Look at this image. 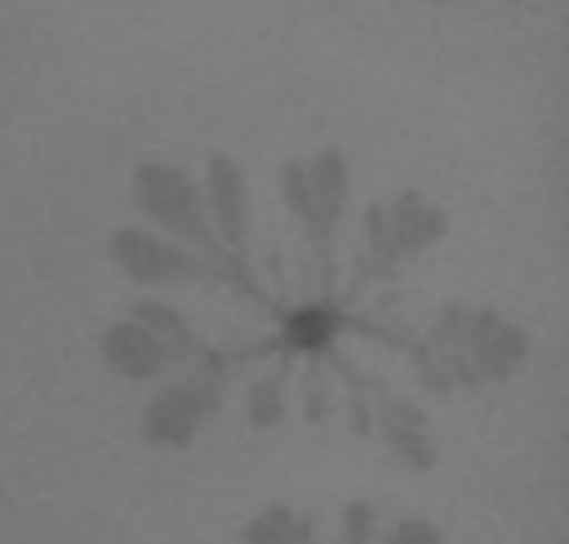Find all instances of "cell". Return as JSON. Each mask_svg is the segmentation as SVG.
<instances>
[{"mask_svg":"<svg viewBox=\"0 0 569 544\" xmlns=\"http://www.w3.org/2000/svg\"><path fill=\"white\" fill-rule=\"evenodd\" d=\"M136 205L140 215L156 230H166V240H190V245H216V230L206 220V200H200V185L186 175L180 165H166V160H146L136 170Z\"/></svg>","mask_w":569,"mask_h":544,"instance_id":"cell-1","label":"cell"},{"mask_svg":"<svg viewBox=\"0 0 569 544\" xmlns=\"http://www.w3.org/2000/svg\"><path fill=\"white\" fill-rule=\"evenodd\" d=\"M216 400L220 395H216V385H210V375L170 380V385H160L156 395H150L146 415H140V435H146L150 445H166V450L190 445V440L200 435V425L216 415Z\"/></svg>","mask_w":569,"mask_h":544,"instance_id":"cell-2","label":"cell"},{"mask_svg":"<svg viewBox=\"0 0 569 544\" xmlns=\"http://www.w3.org/2000/svg\"><path fill=\"white\" fill-rule=\"evenodd\" d=\"M110 260H116L130 280H140V285H176V280L206 275V265L196 260V250L176 245V240L156 235V230H136V225H126V230L110 235Z\"/></svg>","mask_w":569,"mask_h":544,"instance_id":"cell-3","label":"cell"},{"mask_svg":"<svg viewBox=\"0 0 569 544\" xmlns=\"http://www.w3.org/2000/svg\"><path fill=\"white\" fill-rule=\"evenodd\" d=\"M200 200H206L210 230H216L226 245H246V235H250V190H246V170H240L230 155L206 160Z\"/></svg>","mask_w":569,"mask_h":544,"instance_id":"cell-4","label":"cell"},{"mask_svg":"<svg viewBox=\"0 0 569 544\" xmlns=\"http://www.w3.org/2000/svg\"><path fill=\"white\" fill-rule=\"evenodd\" d=\"M100 355H106V365L126 380H160L170 370V350L160 345L146 325H136V320L110 325L106 340H100Z\"/></svg>","mask_w":569,"mask_h":544,"instance_id":"cell-5","label":"cell"},{"mask_svg":"<svg viewBox=\"0 0 569 544\" xmlns=\"http://www.w3.org/2000/svg\"><path fill=\"white\" fill-rule=\"evenodd\" d=\"M385 210H390V255H420L425 245H435V240L445 235L440 205H430L420 190H405V195Z\"/></svg>","mask_w":569,"mask_h":544,"instance_id":"cell-6","label":"cell"},{"mask_svg":"<svg viewBox=\"0 0 569 544\" xmlns=\"http://www.w3.org/2000/svg\"><path fill=\"white\" fill-rule=\"evenodd\" d=\"M305 175H310L315 195V230H330L350 200V160H345V150L325 145L315 160H305Z\"/></svg>","mask_w":569,"mask_h":544,"instance_id":"cell-7","label":"cell"},{"mask_svg":"<svg viewBox=\"0 0 569 544\" xmlns=\"http://www.w3.org/2000/svg\"><path fill=\"white\" fill-rule=\"evenodd\" d=\"M385 445L405 470H430L435 465V440L425 430V415L415 405H390L385 410Z\"/></svg>","mask_w":569,"mask_h":544,"instance_id":"cell-8","label":"cell"},{"mask_svg":"<svg viewBox=\"0 0 569 544\" xmlns=\"http://www.w3.org/2000/svg\"><path fill=\"white\" fill-rule=\"evenodd\" d=\"M240 544H315L310 535V520L290 505H266L256 520L246 525Z\"/></svg>","mask_w":569,"mask_h":544,"instance_id":"cell-9","label":"cell"},{"mask_svg":"<svg viewBox=\"0 0 569 544\" xmlns=\"http://www.w3.org/2000/svg\"><path fill=\"white\" fill-rule=\"evenodd\" d=\"M130 320H136V325H146L150 335H156L160 345L170 350V360L186 355V350H196V335H190V320L180 315L176 305H166V300H140L136 315H130Z\"/></svg>","mask_w":569,"mask_h":544,"instance_id":"cell-10","label":"cell"},{"mask_svg":"<svg viewBox=\"0 0 569 544\" xmlns=\"http://www.w3.org/2000/svg\"><path fill=\"white\" fill-rule=\"evenodd\" d=\"M330 340H335V310L330 305H305L284 320V345L290 350L315 355V350H325Z\"/></svg>","mask_w":569,"mask_h":544,"instance_id":"cell-11","label":"cell"},{"mask_svg":"<svg viewBox=\"0 0 569 544\" xmlns=\"http://www.w3.org/2000/svg\"><path fill=\"white\" fill-rule=\"evenodd\" d=\"M290 410V395H284V380L280 375H256L246 385V420L256 430H276Z\"/></svg>","mask_w":569,"mask_h":544,"instance_id":"cell-12","label":"cell"},{"mask_svg":"<svg viewBox=\"0 0 569 544\" xmlns=\"http://www.w3.org/2000/svg\"><path fill=\"white\" fill-rule=\"evenodd\" d=\"M280 190L284 200H290V210L305 220V225L315 230V195H310V175H305V160H290V165L280 170Z\"/></svg>","mask_w":569,"mask_h":544,"instance_id":"cell-13","label":"cell"},{"mask_svg":"<svg viewBox=\"0 0 569 544\" xmlns=\"http://www.w3.org/2000/svg\"><path fill=\"white\" fill-rule=\"evenodd\" d=\"M375 525H380V515H375L370 500H350L340 515V530H345V544H370L375 540Z\"/></svg>","mask_w":569,"mask_h":544,"instance_id":"cell-14","label":"cell"},{"mask_svg":"<svg viewBox=\"0 0 569 544\" xmlns=\"http://www.w3.org/2000/svg\"><path fill=\"white\" fill-rule=\"evenodd\" d=\"M380 544H445V535L430 525V520H400Z\"/></svg>","mask_w":569,"mask_h":544,"instance_id":"cell-15","label":"cell"},{"mask_svg":"<svg viewBox=\"0 0 569 544\" xmlns=\"http://www.w3.org/2000/svg\"><path fill=\"white\" fill-rule=\"evenodd\" d=\"M365 240H375V250L390 255V210L385 205H370V215H365Z\"/></svg>","mask_w":569,"mask_h":544,"instance_id":"cell-16","label":"cell"},{"mask_svg":"<svg viewBox=\"0 0 569 544\" xmlns=\"http://www.w3.org/2000/svg\"><path fill=\"white\" fill-rule=\"evenodd\" d=\"M330 405H335L330 385H325V380L315 375L310 385H305V415H310V420H325V415H330Z\"/></svg>","mask_w":569,"mask_h":544,"instance_id":"cell-17","label":"cell"}]
</instances>
